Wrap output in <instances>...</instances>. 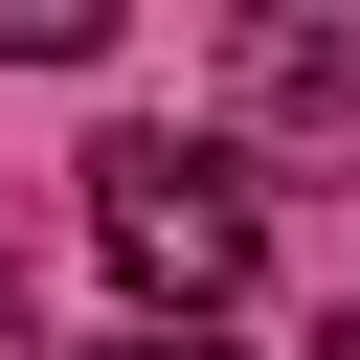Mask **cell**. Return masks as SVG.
Masks as SVG:
<instances>
[{"label":"cell","instance_id":"obj_5","mask_svg":"<svg viewBox=\"0 0 360 360\" xmlns=\"http://www.w3.org/2000/svg\"><path fill=\"white\" fill-rule=\"evenodd\" d=\"M315 360H360V315H338V338H315Z\"/></svg>","mask_w":360,"mask_h":360},{"label":"cell","instance_id":"obj_3","mask_svg":"<svg viewBox=\"0 0 360 360\" xmlns=\"http://www.w3.org/2000/svg\"><path fill=\"white\" fill-rule=\"evenodd\" d=\"M90 360H202V338H90Z\"/></svg>","mask_w":360,"mask_h":360},{"label":"cell","instance_id":"obj_2","mask_svg":"<svg viewBox=\"0 0 360 360\" xmlns=\"http://www.w3.org/2000/svg\"><path fill=\"white\" fill-rule=\"evenodd\" d=\"M225 90H248V135L360 158V22H338V0H248V22H225Z\"/></svg>","mask_w":360,"mask_h":360},{"label":"cell","instance_id":"obj_4","mask_svg":"<svg viewBox=\"0 0 360 360\" xmlns=\"http://www.w3.org/2000/svg\"><path fill=\"white\" fill-rule=\"evenodd\" d=\"M0 338H22V248H0Z\"/></svg>","mask_w":360,"mask_h":360},{"label":"cell","instance_id":"obj_1","mask_svg":"<svg viewBox=\"0 0 360 360\" xmlns=\"http://www.w3.org/2000/svg\"><path fill=\"white\" fill-rule=\"evenodd\" d=\"M90 248H112L135 338H202V315L270 270V202H248L225 135H112V158H90Z\"/></svg>","mask_w":360,"mask_h":360}]
</instances>
